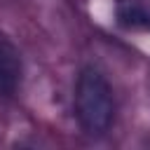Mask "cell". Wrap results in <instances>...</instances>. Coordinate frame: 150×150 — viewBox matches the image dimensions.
Returning <instances> with one entry per match:
<instances>
[{"label": "cell", "instance_id": "cell-1", "mask_svg": "<svg viewBox=\"0 0 150 150\" xmlns=\"http://www.w3.org/2000/svg\"><path fill=\"white\" fill-rule=\"evenodd\" d=\"M75 115H77L80 127L89 136H101L112 124V115H115L112 89H110L108 80L103 77V73L91 66L84 68L77 77Z\"/></svg>", "mask_w": 150, "mask_h": 150}, {"label": "cell", "instance_id": "cell-3", "mask_svg": "<svg viewBox=\"0 0 150 150\" xmlns=\"http://www.w3.org/2000/svg\"><path fill=\"white\" fill-rule=\"evenodd\" d=\"M0 56H2V49H0Z\"/></svg>", "mask_w": 150, "mask_h": 150}, {"label": "cell", "instance_id": "cell-2", "mask_svg": "<svg viewBox=\"0 0 150 150\" xmlns=\"http://www.w3.org/2000/svg\"><path fill=\"white\" fill-rule=\"evenodd\" d=\"M115 19L124 30L150 33V0H115Z\"/></svg>", "mask_w": 150, "mask_h": 150}]
</instances>
